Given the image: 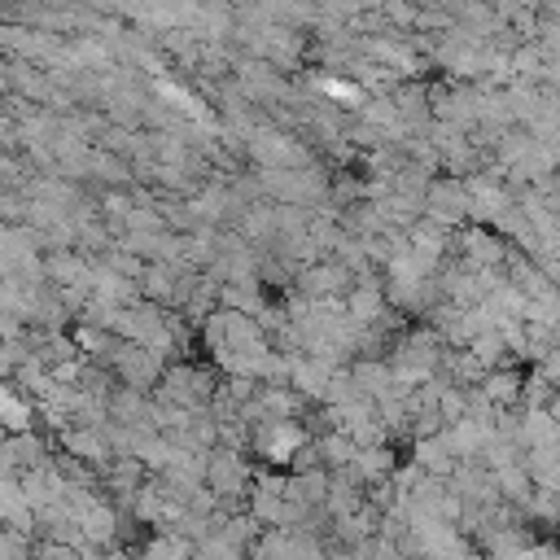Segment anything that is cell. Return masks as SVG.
<instances>
[{"mask_svg":"<svg viewBox=\"0 0 560 560\" xmlns=\"http://www.w3.org/2000/svg\"><path fill=\"white\" fill-rule=\"evenodd\" d=\"M214 394H219V385H214V376H210L206 368H197V363H175V368H166V376H162L153 402L184 407V411H210Z\"/></svg>","mask_w":560,"mask_h":560,"instance_id":"obj_1","label":"cell"},{"mask_svg":"<svg viewBox=\"0 0 560 560\" xmlns=\"http://www.w3.org/2000/svg\"><path fill=\"white\" fill-rule=\"evenodd\" d=\"M468 214H472V197H468V184L464 179L442 175V179L429 184V192H424V219H433L442 228H459Z\"/></svg>","mask_w":560,"mask_h":560,"instance_id":"obj_2","label":"cell"},{"mask_svg":"<svg viewBox=\"0 0 560 560\" xmlns=\"http://www.w3.org/2000/svg\"><path fill=\"white\" fill-rule=\"evenodd\" d=\"M109 368H114V376L122 381V389H136V394L153 389V385L166 376V363H162L149 346H136V341H122Z\"/></svg>","mask_w":560,"mask_h":560,"instance_id":"obj_3","label":"cell"},{"mask_svg":"<svg viewBox=\"0 0 560 560\" xmlns=\"http://www.w3.org/2000/svg\"><path fill=\"white\" fill-rule=\"evenodd\" d=\"M206 486L223 499V503H236L245 499V486H249V464L241 459V451H228V446H214L206 455Z\"/></svg>","mask_w":560,"mask_h":560,"instance_id":"obj_4","label":"cell"},{"mask_svg":"<svg viewBox=\"0 0 560 560\" xmlns=\"http://www.w3.org/2000/svg\"><path fill=\"white\" fill-rule=\"evenodd\" d=\"M245 149L254 162H262V171H306V162H311V153L280 131H254Z\"/></svg>","mask_w":560,"mask_h":560,"instance_id":"obj_5","label":"cell"},{"mask_svg":"<svg viewBox=\"0 0 560 560\" xmlns=\"http://www.w3.org/2000/svg\"><path fill=\"white\" fill-rule=\"evenodd\" d=\"M254 446H258L271 464H289V459L302 455V446H311V442H306V429H302L298 420H267V424L254 429Z\"/></svg>","mask_w":560,"mask_h":560,"instance_id":"obj_6","label":"cell"},{"mask_svg":"<svg viewBox=\"0 0 560 560\" xmlns=\"http://www.w3.org/2000/svg\"><path fill=\"white\" fill-rule=\"evenodd\" d=\"M0 464H4V477H26L35 468H48L52 455H48V442H39L35 433H13V438H4Z\"/></svg>","mask_w":560,"mask_h":560,"instance_id":"obj_7","label":"cell"},{"mask_svg":"<svg viewBox=\"0 0 560 560\" xmlns=\"http://www.w3.org/2000/svg\"><path fill=\"white\" fill-rule=\"evenodd\" d=\"M61 451L74 455V459H83V464L96 468L101 477H105L109 464H114V446H109L105 429H66V433H61Z\"/></svg>","mask_w":560,"mask_h":560,"instance_id":"obj_8","label":"cell"},{"mask_svg":"<svg viewBox=\"0 0 560 560\" xmlns=\"http://www.w3.org/2000/svg\"><path fill=\"white\" fill-rule=\"evenodd\" d=\"M346 284H350V267H341L337 258H319L302 271V298H311V302L337 298Z\"/></svg>","mask_w":560,"mask_h":560,"instance_id":"obj_9","label":"cell"},{"mask_svg":"<svg viewBox=\"0 0 560 560\" xmlns=\"http://www.w3.org/2000/svg\"><path fill=\"white\" fill-rule=\"evenodd\" d=\"M346 315H350V324H359V328H376L389 311H385V289L376 284V280H359L350 293H346Z\"/></svg>","mask_w":560,"mask_h":560,"instance_id":"obj_10","label":"cell"},{"mask_svg":"<svg viewBox=\"0 0 560 560\" xmlns=\"http://www.w3.org/2000/svg\"><path fill=\"white\" fill-rule=\"evenodd\" d=\"M416 468H420L424 477H442V481H451L455 468H459V455H455L451 438H446V433H438V438H420V442H416Z\"/></svg>","mask_w":560,"mask_h":560,"instance_id":"obj_11","label":"cell"},{"mask_svg":"<svg viewBox=\"0 0 560 560\" xmlns=\"http://www.w3.org/2000/svg\"><path fill=\"white\" fill-rule=\"evenodd\" d=\"M521 420V446L525 451H547V446H560V420L551 416V407H525Z\"/></svg>","mask_w":560,"mask_h":560,"instance_id":"obj_12","label":"cell"},{"mask_svg":"<svg viewBox=\"0 0 560 560\" xmlns=\"http://www.w3.org/2000/svg\"><path fill=\"white\" fill-rule=\"evenodd\" d=\"M481 389H486V398H490L499 411H512V407L525 402V376H521L516 368H494V372H486Z\"/></svg>","mask_w":560,"mask_h":560,"instance_id":"obj_13","label":"cell"},{"mask_svg":"<svg viewBox=\"0 0 560 560\" xmlns=\"http://www.w3.org/2000/svg\"><path fill=\"white\" fill-rule=\"evenodd\" d=\"M494 486H499V494H503L512 508H521V512L529 508V499H534V490H538V486H534V477H529V468H525V459H521V464L499 468V472H494Z\"/></svg>","mask_w":560,"mask_h":560,"instance_id":"obj_14","label":"cell"},{"mask_svg":"<svg viewBox=\"0 0 560 560\" xmlns=\"http://www.w3.org/2000/svg\"><path fill=\"white\" fill-rule=\"evenodd\" d=\"M31 420H35V407H26L13 385H4V429H9V438L13 433H31Z\"/></svg>","mask_w":560,"mask_h":560,"instance_id":"obj_15","label":"cell"},{"mask_svg":"<svg viewBox=\"0 0 560 560\" xmlns=\"http://www.w3.org/2000/svg\"><path fill=\"white\" fill-rule=\"evenodd\" d=\"M551 402H556V385L534 368L525 376V407H551Z\"/></svg>","mask_w":560,"mask_h":560,"instance_id":"obj_16","label":"cell"},{"mask_svg":"<svg viewBox=\"0 0 560 560\" xmlns=\"http://www.w3.org/2000/svg\"><path fill=\"white\" fill-rule=\"evenodd\" d=\"M538 66H542V48H538V44L512 52V70H516V74H538Z\"/></svg>","mask_w":560,"mask_h":560,"instance_id":"obj_17","label":"cell"},{"mask_svg":"<svg viewBox=\"0 0 560 560\" xmlns=\"http://www.w3.org/2000/svg\"><path fill=\"white\" fill-rule=\"evenodd\" d=\"M538 560H560V551L556 547H538Z\"/></svg>","mask_w":560,"mask_h":560,"instance_id":"obj_18","label":"cell"}]
</instances>
